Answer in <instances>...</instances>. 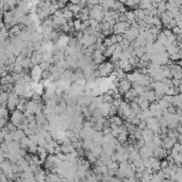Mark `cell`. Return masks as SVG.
Returning a JSON list of instances; mask_svg holds the SVG:
<instances>
[{
	"label": "cell",
	"mask_w": 182,
	"mask_h": 182,
	"mask_svg": "<svg viewBox=\"0 0 182 182\" xmlns=\"http://www.w3.org/2000/svg\"><path fill=\"white\" fill-rule=\"evenodd\" d=\"M125 15L127 16L128 21H131V22L137 18L136 15H135V13H134V11H127V12L125 13Z\"/></svg>",
	"instance_id": "cell-13"
},
{
	"label": "cell",
	"mask_w": 182,
	"mask_h": 182,
	"mask_svg": "<svg viewBox=\"0 0 182 182\" xmlns=\"http://www.w3.org/2000/svg\"><path fill=\"white\" fill-rule=\"evenodd\" d=\"M70 2L74 3V4H80V3H81V0H70Z\"/></svg>",
	"instance_id": "cell-25"
},
{
	"label": "cell",
	"mask_w": 182,
	"mask_h": 182,
	"mask_svg": "<svg viewBox=\"0 0 182 182\" xmlns=\"http://www.w3.org/2000/svg\"><path fill=\"white\" fill-rule=\"evenodd\" d=\"M131 21H125V22H121V21H117L114 26H113V30H114V33L115 34H124L126 31L131 27Z\"/></svg>",
	"instance_id": "cell-1"
},
{
	"label": "cell",
	"mask_w": 182,
	"mask_h": 182,
	"mask_svg": "<svg viewBox=\"0 0 182 182\" xmlns=\"http://www.w3.org/2000/svg\"><path fill=\"white\" fill-rule=\"evenodd\" d=\"M49 1H52V2H55V0H49Z\"/></svg>",
	"instance_id": "cell-28"
},
{
	"label": "cell",
	"mask_w": 182,
	"mask_h": 182,
	"mask_svg": "<svg viewBox=\"0 0 182 182\" xmlns=\"http://www.w3.org/2000/svg\"><path fill=\"white\" fill-rule=\"evenodd\" d=\"M178 142H179L180 144L182 145V133H180L179 136H178Z\"/></svg>",
	"instance_id": "cell-26"
},
{
	"label": "cell",
	"mask_w": 182,
	"mask_h": 182,
	"mask_svg": "<svg viewBox=\"0 0 182 182\" xmlns=\"http://www.w3.org/2000/svg\"><path fill=\"white\" fill-rule=\"evenodd\" d=\"M59 1H64V2H68V1H70V0H59Z\"/></svg>",
	"instance_id": "cell-27"
},
{
	"label": "cell",
	"mask_w": 182,
	"mask_h": 182,
	"mask_svg": "<svg viewBox=\"0 0 182 182\" xmlns=\"http://www.w3.org/2000/svg\"><path fill=\"white\" fill-rule=\"evenodd\" d=\"M24 118V111H20V110L16 109V110H14V111L12 112V115H11V118H10V120L12 121L14 125H16V126L18 127L19 125L22 123Z\"/></svg>",
	"instance_id": "cell-3"
},
{
	"label": "cell",
	"mask_w": 182,
	"mask_h": 182,
	"mask_svg": "<svg viewBox=\"0 0 182 182\" xmlns=\"http://www.w3.org/2000/svg\"><path fill=\"white\" fill-rule=\"evenodd\" d=\"M137 6L142 10H151L153 8L151 0H141V2L137 4Z\"/></svg>",
	"instance_id": "cell-7"
},
{
	"label": "cell",
	"mask_w": 182,
	"mask_h": 182,
	"mask_svg": "<svg viewBox=\"0 0 182 182\" xmlns=\"http://www.w3.org/2000/svg\"><path fill=\"white\" fill-rule=\"evenodd\" d=\"M128 136H129V133H128V132H125V133H119L118 136H117V140H118L119 143L124 144V143L127 142Z\"/></svg>",
	"instance_id": "cell-15"
},
{
	"label": "cell",
	"mask_w": 182,
	"mask_h": 182,
	"mask_svg": "<svg viewBox=\"0 0 182 182\" xmlns=\"http://www.w3.org/2000/svg\"><path fill=\"white\" fill-rule=\"evenodd\" d=\"M1 83H2V84H6V83H14V84H15V81H14V79H13L12 75L9 74L6 77L1 78Z\"/></svg>",
	"instance_id": "cell-12"
},
{
	"label": "cell",
	"mask_w": 182,
	"mask_h": 182,
	"mask_svg": "<svg viewBox=\"0 0 182 182\" xmlns=\"http://www.w3.org/2000/svg\"><path fill=\"white\" fill-rule=\"evenodd\" d=\"M63 16L67 19V20H68V19H73V17L75 16V14H74V12H71L69 9L64 8L63 9Z\"/></svg>",
	"instance_id": "cell-11"
},
{
	"label": "cell",
	"mask_w": 182,
	"mask_h": 182,
	"mask_svg": "<svg viewBox=\"0 0 182 182\" xmlns=\"http://www.w3.org/2000/svg\"><path fill=\"white\" fill-rule=\"evenodd\" d=\"M97 4H100L99 0H88V9H92L94 6H97Z\"/></svg>",
	"instance_id": "cell-19"
},
{
	"label": "cell",
	"mask_w": 182,
	"mask_h": 182,
	"mask_svg": "<svg viewBox=\"0 0 182 182\" xmlns=\"http://www.w3.org/2000/svg\"><path fill=\"white\" fill-rule=\"evenodd\" d=\"M60 9V6H59V3L58 2H52V4H51V6L49 8V12H50V14H55L58 10Z\"/></svg>",
	"instance_id": "cell-17"
},
{
	"label": "cell",
	"mask_w": 182,
	"mask_h": 182,
	"mask_svg": "<svg viewBox=\"0 0 182 182\" xmlns=\"http://www.w3.org/2000/svg\"><path fill=\"white\" fill-rule=\"evenodd\" d=\"M110 120H111V123H112V124H115V125H117V126H121V125H124V121H123V119H121L120 117H119V116H117V115L111 116Z\"/></svg>",
	"instance_id": "cell-10"
},
{
	"label": "cell",
	"mask_w": 182,
	"mask_h": 182,
	"mask_svg": "<svg viewBox=\"0 0 182 182\" xmlns=\"http://www.w3.org/2000/svg\"><path fill=\"white\" fill-rule=\"evenodd\" d=\"M13 135V141H17V142H20V140L22 139L24 136H26L27 134H26V132H24V130H21V129H17L16 131H14L12 133Z\"/></svg>",
	"instance_id": "cell-6"
},
{
	"label": "cell",
	"mask_w": 182,
	"mask_h": 182,
	"mask_svg": "<svg viewBox=\"0 0 182 182\" xmlns=\"http://www.w3.org/2000/svg\"><path fill=\"white\" fill-rule=\"evenodd\" d=\"M74 22H75V30H76V31H81L82 22H83V21H82L81 19L77 18L76 20H74Z\"/></svg>",
	"instance_id": "cell-18"
},
{
	"label": "cell",
	"mask_w": 182,
	"mask_h": 182,
	"mask_svg": "<svg viewBox=\"0 0 182 182\" xmlns=\"http://www.w3.org/2000/svg\"><path fill=\"white\" fill-rule=\"evenodd\" d=\"M169 166V162L167 161V160H163L161 161V169H164V168H166V167Z\"/></svg>",
	"instance_id": "cell-23"
},
{
	"label": "cell",
	"mask_w": 182,
	"mask_h": 182,
	"mask_svg": "<svg viewBox=\"0 0 182 182\" xmlns=\"http://www.w3.org/2000/svg\"><path fill=\"white\" fill-rule=\"evenodd\" d=\"M9 111L10 110L8 109L6 106H1V110H0V117L9 119Z\"/></svg>",
	"instance_id": "cell-14"
},
{
	"label": "cell",
	"mask_w": 182,
	"mask_h": 182,
	"mask_svg": "<svg viewBox=\"0 0 182 182\" xmlns=\"http://www.w3.org/2000/svg\"><path fill=\"white\" fill-rule=\"evenodd\" d=\"M132 88V82L129 81L127 78H123L119 80L117 83V88H118V93L121 95H125L130 88Z\"/></svg>",
	"instance_id": "cell-2"
},
{
	"label": "cell",
	"mask_w": 182,
	"mask_h": 182,
	"mask_svg": "<svg viewBox=\"0 0 182 182\" xmlns=\"http://www.w3.org/2000/svg\"><path fill=\"white\" fill-rule=\"evenodd\" d=\"M103 45L106 46V48L108 47H110L111 45H113V42H112V40H111V37H104V40H103Z\"/></svg>",
	"instance_id": "cell-20"
},
{
	"label": "cell",
	"mask_w": 182,
	"mask_h": 182,
	"mask_svg": "<svg viewBox=\"0 0 182 182\" xmlns=\"http://www.w3.org/2000/svg\"><path fill=\"white\" fill-rule=\"evenodd\" d=\"M139 151H140V153H141V155H142L143 159H148L153 155V150H152L150 147H148L147 145L141 147V148L139 149Z\"/></svg>",
	"instance_id": "cell-5"
},
{
	"label": "cell",
	"mask_w": 182,
	"mask_h": 182,
	"mask_svg": "<svg viewBox=\"0 0 182 182\" xmlns=\"http://www.w3.org/2000/svg\"><path fill=\"white\" fill-rule=\"evenodd\" d=\"M67 24H68V26H69L70 28H75V22H74V20H71V19H68V20H67Z\"/></svg>",
	"instance_id": "cell-24"
},
{
	"label": "cell",
	"mask_w": 182,
	"mask_h": 182,
	"mask_svg": "<svg viewBox=\"0 0 182 182\" xmlns=\"http://www.w3.org/2000/svg\"><path fill=\"white\" fill-rule=\"evenodd\" d=\"M67 9H69L71 12H74V14L76 15V14H79L80 12H81L82 8L80 6V4H74V3H67L66 6Z\"/></svg>",
	"instance_id": "cell-8"
},
{
	"label": "cell",
	"mask_w": 182,
	"mask_h": 182,
	"mask_svg": "<svg viewBox=\"0 0 182 182\" xmlns=\"http://www.w3.org/2000/svg\"><path fill=\"white\" fill-rule=\"evenodd\" d=\"M12 162L10 161L9 159H6L4 161H1L0 162V169L3 170L4 173L8 175L10 173H14L13 172V167H12Z\"/></svg>",
	"instance_id": "cell-4"
},
{
	"label": "cell",
	"mask_w": 182,
	"mask_h": 182,
	"mask_svg": "<svg viewBox=\"0 0 182 182\" xmlns=\"http://www.w3.org/2000/svg\"><path fill=\"white\" fill-rule=\"evenodd\" d=\"M6 130L9 131V133H13L14 131H16L17 129H18V127L16 126V125H14L12 123V121H10V123H8V125L6 126Z\"/></svg>",
	"instance_id": "cell-16"
},
{
	"label": "cell",
	"mask_w": 182,
	"mask_h": 182,
	"mask_svg": "<svg viewBox=\"0 0 182 182\" xmlns=\"http://www.w3.org/2000/svg\"><path fill=\"white\" fill-rule=\"evenodd\" d=\"M125 6H128V8H134L135 6V2H134V0H127L126 3H125Z\"/></svg>",
	"instance_id": "cell-21"
},
{
	"label": "cell",
	"mask_w": 182,
	"mask_h": 182,
	"mask_svg": "<svg viewBox=\"0 0 182 182\" xmlns=\"http://www.w3.org/2000/svg\"><path fill=\"white\" fill-rule=\"evenodd\" d=\"M52 1H49V0H42V1H38V4L37 6L42 10H49V8L51 6Z\"/></svg>",
	"instance_id": "cell-9"
},
{
	"label": "cell",
	"mask_w": 182,
	"mask_h": 182,
	"mask_svg": "<svg viewBox=\"0 0 182 182\" xmlns=\"http://www.w3.org/2000/svg\"><path fill=\"white\" fill-rule=\"evenodd\" d=\"M8 123H9V119H6V118H0V127L1 128H4L8 125Z\"/></svg>",
	"instance_id": "cell-22"
}]
</instances>
